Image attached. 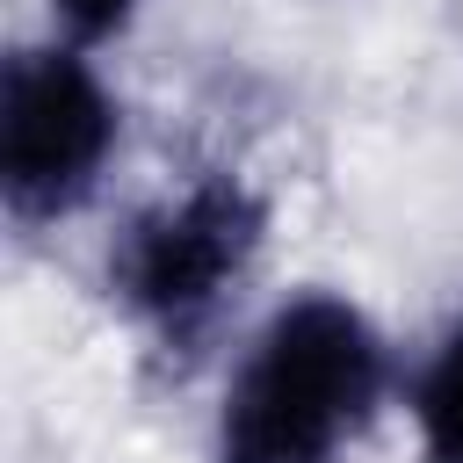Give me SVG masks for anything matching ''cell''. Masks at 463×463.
I'll use <instances>...</instances> for the list:
<instances>
[{
  "instance_id": "obj_1",
  "label": "cell",
  "mask_w": 463,
  "mask_h": 463,
  "mask_svg": "<svg viewBox=\"0 0 463 463\" xmlns=\"http://www.w3.org/2000/svg\"><path fill=\"white\" fill-rule=\"evenodd\" d=\"M405 354L340 282H297L239 326L203 463H347L398 412Z\"/></svg>"
},
{
  "instance_id": "obj_2",
  "label": "cell",
  "mask_w": 463,
  "mask_h": 463,
  "mask_svg": "<svg viewBox=\"0 0 463 463\" xmlns=\"http://www.w3.org/2000/svg\"><path fill=\"white\" fill-rule=\"evenodd\" d=\"M268 232H275V203L253 174L195 166L116 217L94 260L101 304L145 354L195 362L246 304L268 260Z\"/></svg>"
},
{
  "instance_id": "obj_3",
  "label": "cell",
  "mask_w": 463,
  "mask_h": 463,
  "mask_svg": "<svg viewBox=\"0 0 463 463\" xmlns=\"http://www.w3.org/2000/svg\"><path fill=\"white\" fill-rule=\"evenodd\" d=\"M130 145V101L116 65L51 29L22 36L0 65V217L14 239L80 224Z\"/></svg>"
},
{
  "instance_id": "obj_4",
  "label": "cell",
  "mask_w": 463,
  "mask_h": 463,
  "mask_svg": "<svg viewBox=\"0 0 463 463\" xmlns=\"http://www.w3.org/2000/svg\"><path fill=\"white\" fill-rule=\"evenodd\" d=\"M398 420H405L412 463H463V304L405 354Z\"/></svg>"
},
{
  "instance_id": "obj_5",
  "label": "cell",
  "mask_w": 463,
  "mask_h": 463,
  "mask_svg": "<svg viewBox=\"0 0 463 463\" xmlns=\"http://www.w3.org/2000/svg\"><path fill=\"white\" fill-rule=\"evenodd\" d=\"M36 7H43V29H51V36L116 58V51L137 36V22H145L152 0H36Z\"/></svg>"
}]
</instances>
